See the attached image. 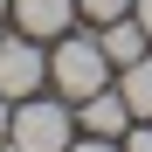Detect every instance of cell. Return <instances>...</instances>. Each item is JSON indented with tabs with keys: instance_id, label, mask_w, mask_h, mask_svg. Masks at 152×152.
Wrapping results in <instances>:
<instances>
[{
	"instance_id": "5b68a950",
	"label": "cell",
	"mask_w": 152,
	"mask_h": 152,
	"mask_svg": "<svg viewBox=\"0 0 152 152\" xmlns=\"http://www.w3.org/2000/svg\"><path fill=\"white\" fill-rule=\"evenodd\" d=\"M76 124H83L90 138H124V132L138 124V111L124 104V90H111V83H104L97 97H83V118H76Z\"/></svg>"
},
{
	"instance_id": "8992f818",
	"label": "cell",
	"mask_w": 152,
	"mask_h": 152,
	"mask_svg": "<svg viewBox=\"0 0 152 152\" xmlns=\"http://www.w3.org/2000/svg\"><path fill=\"white\" fill-rule=\"evenodd\" d=\"M97 42H104V56L124 69V62H138V56H152V35H145V21L138 14H118V21H104V35H97Z\"/></svg>"
},
{
	"instance_id": "7a4b0ae2",
	"label": "cell",
	"mask_w": 152,
	"mask_h": 152,
	"mask_svg": "<svg viewBox=\"0 0 152 152\" xmlns=\"http://www.w3.org/2000/svg\"><path fill=\"white\" fill-rule=\"evenodd\" d=\"M14 152H69L76 145V118L69 97H21L14 104Z\"/></svg>"
},
{
	"instance_id": "30bf717a",
	"label": "cell",
	"mask_w": 152,
	"mask_h": 152,
	"mask_svg": "<svg viewBox=\"0 0 152 152\" xmlns=\"http://www.w3.org/2000/svg\"><path fill=\"white\" fill-rule=\"evenodd\" d=\"M14 138V97H0V145Z\"/></svg>"
},
{
	"instance_id": "4fadbf2b",
	"label": "cell",
	"mask_w": 152,
	"mask_h": 152,
	"mask_svg": "<svg viewBox=\"0 0 152 152\" xmlns=\"http://www.w3.org/2000/svg\"><path fill=\"white\" fill-rule=\"evenodd\" d=\"M7 7H14V0H0V14H7Z\"/></svg>"
},
{
	"instance_id": "6da1fadb",
	"label": "cell",
	"mask_w": 152,
	"mask_h": 152,
	"mask_svg": "<svg viewBox=\"0 0 152 152\" xmlns=\"http://www.w3.org/2000/svg\"><path fill=\"white\" fill-rule=\"evenodd\" d=\"M48 83H56V97H69V104L97 97V90L111 83V56H104V42H90V35H56Z\"/></svg>"
},
{
	"instance_id": "277c9868",
	"label": "cell",
	"mask_w": 152,
	"mask_h": 152,
	"mask_svg": "<svg viewBox=\"0 0 152 152\" xmlns=\"http://www.w3.org/2000/svg\"><path fill=\"white\" fill-rule=\"evenodd\" d=\"M7 14H14V28H21V35L56 42V35H69V21L83 14V7H76V0H14Z\"/></svg>"
},
{
	"instance_id": "5bb4252c",
	"label": "cell",
	"mask_w": 152,
	"mask_h": 152,
	"mask_svg": "<svg viewBox=\"0 0 152 152\" xmlns=\"http://www.w3.org/2000/svg\"><path fill=\"white\" fill-rule=\"evenodd\" d=\"M0 152H14V145H0Z\"/></svg>"
},
{
	"instance_id": "52a82bcc",
	"label": "cell",
	"mask_w": 152,
	"mask_h": 152,
	"mask_svg": "<svg viewBox=\"0 0 152 152\" xmlns=\"http://www.w3.org/2000/svg\"><path fill=\"white\" fill-rule=\"evenodd\" d=\"M118 90H124V104H132L138 118H152V56L124 62V69H118Z\"/></svg>"
},
{
	"instance_id": "8fae6325",
	"label": "cell",
	"mask_w": 152,
	"mask_h": 152,
	"mask_svg": "<svg viewBox=\"0 0 152 152\" xmlns=\"http://www.w3.org/2000/svg\"><path fill=\"white\" fill-rule=\"evenodd\" d=\"M69 152H124L118 138H83V145H69Z\"/></svg>"
},
{
	"instance_id": "3957f363",
	"label": "cell",
	"mask_w": 152,
	"mask_h": 152,
	"mask_svg": "<svg viewBox=\"0 0 152 152\" xmlns=\"http://www.w3.org/2000/svg\"><path fill=\"white\" fill-rule=\"evenodd\" d=\"M42 83H48V56H42V42L14 28L7 42H0V97H14V104H21V97H42Z\"/></svg>"
},
{
	"instance_id": "ba28073f",
	"label": "cell",
	"mask_w": 152,
	"mask_h": 152,
	"mask_svg": "<svg viewBox=\"0 0 152 152\" xmlns=\"http://www.w3.org/2000/svg\"><path fill=\"white\" fill-rule=\"evenodd\" d=\"M76 7H83V14L97 21V28H104V21H118V14H132L138 0H76Z\"/></svg>"
},
{
	"instance_id": "9c48e42d",
	"label": "cell",
	"mask_w": 152,
	"mask_h": 152,
	"mask_svg": "<svg viewBox=\"0 0 152 152\" xmlns=\"http://www.w3.org/2000/svg\"><path fill=\"white\" fill-rule=\"evenodd\" d=\"M124 152H152V118H138L132 132H124Z\"/></svg>"
},
{
	"instance_id": "7c38bea8",
	"label": "cell",
	"mask_w": 152,
	"mask_h": 152,
	"mask_svg": "<svg viewBox=\"0 0 152 152\" xmlns=\"http://www.w3.org/2000/svg\"><path fill=\"white\" fill-rule=\"evenodd\" d=\"M132 14H138V21H145V35H152V0H138V7H132Z\"/></svg>"
}]
</instances>
